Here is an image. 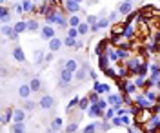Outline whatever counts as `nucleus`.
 I'll list each match as a JSON object with an SVG mask.
<instances>
[{
    "instance_id": "nucleus-40",
    "label": "nucleus",
    "mask_w": 160,
    "mask_h": 133,
    "mask_svg": "<svg viewBox=\"0 0 160 133\" xmlns=\"http://www.w3.org/2000/svg\"><path fill=\"white\" fill-rule=\"evenodd\" d=\"M98 17H95V15H89V17H88V18H86V22H88V24H89V26H97V24H98Z\"/></svg>"
},
{
    "instance_id": "nucleus-59",
    "label": "nucleus",
    "mask_w": 160,
    "mask_h": 133,
    "mask_svg": "<svg viewBox=\"0 0 160 133\" xmlns=\"http://www.w3.org/2000/svg\"><path fill=\"white\" fill-rule=\"evenodd\" d=\"M0 2H2V6H4V4H6V2H8V0H0Z\"/></svg>"
},
{
    "instance_id": "nucleus-30",
    "label": "nucleus",
    "mask_w": 160,
    "mask_h": 133,
    "mask_svg": "<svg viewBox=\"0 0 160 133\" xmlns=\"http://www.w3.org/2000/svg\"><path fill=\"white\" fill-rule=\"evenodd\" d=\"M148 68H149V64H148L146 60L140 62V68H138V75L140 77H146V75H148Z\"/></svg>"
},
{
    "instance_id": "nucleus-31",
    "label": "nucleus",
    "mask_w": 160,
    "mask_h": 133,
    "mask_svg": "<svg viewBox=\"0 0 160 133\" xmlns=\"http://www.w3.org/2000/svg\"><path fill=\"white\" fill-rule=\"evenodd\" d=\"M77 29H78L80 35H86V33H89V31H91V26L88 24V22H82V24H80Z\"/></svg>"
},
{
    "instance_id": "nucleus-36",
    "label": "nucleus",
    "mask_w": 160,
    "mask_h": 133,
    "mask_svg": "<svg viewBox=\"0 0 160 133\" xmlns=\"http://www.w3.org/2000/svg\"><path fill=\"white\" fill-rule=\"evenodd\" d=\"M113 119H115V108H108V110H106L104 120H113Z\"/></svg>"
},
{
    "instance_id": "nucleus-35",
    "label": "nucleus",
    "mask_w": 160,
    "mask_h": 133,
    "mask_svg": "<svg viewBox=\"0 0 160 133\" xmlns=\"http://www.w3.org/2000/svg\"><path fill=\"white\" fill-rule=\"evenodd\" d=\"M28 31H38V22L35 20V18L28 20Z\"/></svg>"
},
{
    "instance_id": "nucleus-17",
    "label": "nucleus",
    "mask_w": 160,
    "mask_h": 133,
    "mask_svg": "<svg viewBox=\"0 0 160 133\" xmlns=\"http://www.w3.org/2000/svg\"><path fill=\"white\" fill-rule=\"evenodd\" d=\"M86 73H88V66H82V68H78V71L75 73V80H77V82L86 80Z\"/></svg>"
},
{
    "instance_id": "nucleus-20",
    "label": "nucleus",
    "mask_w": 160,
    "mask_h": 133,
    "mask_svg": "<svg viewBox=\"0 0 160 133\" xmlns=\"http://www.w3.org/2000/svg\"><path fill=\"white\" fill-rule=\"evenodd\" d=\"M13 113H15V110L13 108H8V110H4V113H2V124H8L13 119Z\"/></svg>"
},
{
    "instance_id": "nucleus-24",
    "label": "nucleus",
    "mask_w": 160,
    "mask_h": 133,
    "mask_svg": "<svg viewBox=\"0 0 160 133\" xmlns=\"http://www.w3.org/2000/svg\"><path fill=\"white\" fill-rule=\"evenodd\" d=\"M11 133H26V126L18 122H13L11 124Z\"/></svg>"
},
{
    "instance_id": "nucleus-37",
    "label": "nucleus",
    "mask_w": 160,
    "mask_h": 133,
    "mask_svg": "<svg viewBox=\"0 0 160 133\" xmlns=\"http://www.w3.org/2000/svg\"><path fill=\"white\" fill-rule=\"evenodd\" d=\"M29 86H31V90H33V93L40 91V80H38V79H33V80L29 82Z\"/></svg>"
},
{
    "instance_id": "nucleus-49",
    "label": "nucleus",
    "mask_w": 160,
    "mask_h": 133,
    "mask_svg": "<svg viewBox=\"0 0 160 133\" xmlns=\"http://www.w3.org/2000/svg\"><path fill=\"white\" fill-rule=\"evenodd\" d=\"M118 15H120L118 11H111V13H109V22H115V20H117V17H118Z\"/></svg>"
},
{
    "instance_id": "nucleus-6",
    "label": "nucleus",
    "mask_w": 160,
    "mask_h": 133,
    "mask_svg": "<svg viewBox=\"0 0 160 133\" xmlns=\"http://www.w3.org/2000/svg\"><path fill=\"white\" fill-rule=\"evenodd\" d=\"M140 59H131V60L126 62V68H128V71H131L133 75H138V68H140Z\"/></svg>"
},
{
    "instance_id": "nucleus-46",
    "label": "nucleus",
    "mask_w": 160,
    "mask_h": 133,
    "mask_svg": "<svg viewBox=\"0 0 160 133\" xmlns=\"http://www.w3.org/2000/svg\"><path fill=\"white\" fill-rule=\"evenodd\" d=\"M106 55H108V57H109L111 60H118V55H117V51H115V49H108V51H106Z\"/></svg>"
},
{
    "instance_id": "nucleus-39",
    "label": "nucleus",
    "mask_w": 160,
    "mask_h": 133,
    "mask_svg": "<svg viewBox=\"0 0 160 133\" xmlns=\"http://www.w3.org/2000/svg\"><path fill=\"white\" fill-rule=\"evenodd\" d=\"M88 99L91 100V104H97V102L100 100V99H98V93L95 91V90H93V91H91L89 95H88Z\"/></svg>"
},
{
    "instance_id": "nucleus-42",
    "label": "nucleus",
    "mask_w": 160,
    "mask_h": 133,
    "mask_svg": "<svg viewBox=\"0 0 160 133\" xmlns=\"http://www.w3.org/2000/svg\"><path fill=\"white\" fill-rule=\"evenodd\" d=\"M137 17H138V15H135V13L128 15V17H126V20H124V26H131V24H133V20H135Z\"/></svg>"
},
{
    "instance_id": "nucleus-29",
    "label": "nucleus",
    "mask_w": 160,
    "mask_h": 133,
    "mask_svg": "<svg viewBox=\"0 0 160 133\" xmlns=\"http://www.w3.org/2000/svg\"><path fill=\"white\" fill-rule=\"evenodd\" d=\"M82 133H98V122L88 124V126L84 128V131H82Z\"/></svg>"
},
{
    "instance_id": "nucleus-3",
    "label": "nucleus",
    "mask_w": 160,
    "mask_h": 133,
    "mask_svg": "<svg viewBox=\"0 0 160 133\" xmlns=\"http://www.w3.org/2000/svg\"><path fill=\"white\" fill-rule=\"evenodd\" d=\"M133 6H135L133 0H124V2L118 6V13L120 15H124V17H128V15L133 13Z\"/></svg>"
},
{
    "instance_id": "nucleus-9",
    "label": "nucleus",
    "mask_w": 160,
    "mask_h": 133,
    "mask_svg": "<svg viewBox=\"0 0 160 133\" xmlns=\"http://www.w3.org/2000/svg\"><path fill=\"white\" fill-rule=\"evenodd\" d=\"M135 100H137V104H138V108H142V110H148V108L153 106V104L149 102V99L146 97V93H144V95H142V93L137 95V99H135Z\"/></svg>"
},
{
    "instance_id": "nucleus-25",
    "label": "nucleus",
    "mask_w": 160,
    "mask_h": 133,
    "mask_svg": "<svg viewBox=\"0 0 160 133\" xmlns=\"http://www.w3.org/2000/svg\"><path fill=\"white\" fill-rule=\"evenodd\" d=\"M22 9H24V13H31V11L35 9L33 0H22Z\"/></svg>"
},
{
    "instance_id": "nucleus-52",
    "label": "nucleus",
    "mask_w": 160,
    "mask_h": 133,
    "mask_svg": "<svg viewBox=\"0 0 160 133\" xmlns=\"http://www.w3.org/2000/svg\"><path fill=\"white\" fill-rule=\"evenodd\" d=\"M13 11H17V13H22V6H20V4H15V6H13Z\"/></svg>"
},
{
    "instance_id": "nucleus-58",
    "label": "nucleus",
    "mask_w": 160,
    "mask_h": 133,
    "mask_svg": "<svg viewBox=\"0 0 160 133\" xmlns=\"http://www.w3.org/2000/svg\"><path fill=\"white\" fill-rule=\"evenodd\" d=\"M157 88H158V90H160V80H158V82H157Z\"/></svg>"
},
{
    "instance_id": "nucleus-48",
    "label": "nucleus",
    "mask_w": 160,
    "mask_h": 133,
    "mask_svg": "<svg viewBox=\"0 0 160 133\" xmlns=\"http://www.w3.org/2000/svg\"><path fill=\"white\" fill-rule=\"evenodd\" d=\"M78 102H80V99H77V97H75V99H73V100L69 102V106H68V111L71 113V110H73V108H75V106H77Z\"/></svg>"
},
{
    "instance_id": "nucleus-54",
    "label": "nucleus",
    "mask_w": 160,
    "mask_h": 133,
    "mask_svg": "<svg viewBox=\"0 0 160 133\" xmlns=\"http://www.w3.org/2000/svg\"><path fill=\"white\" fill-rule=\"evenodd\" d=\"M155 44H157V46H160V31L155 35Z\"/></svg>"
},
{
    "instance_id": "nucleus-47",
    "label": "nucleus",
    "mask_w": 160,
    "mask_h": 133,
    "mask_svg": "<svg viewBox=\"0 0 160 133\" xmlns=\"http://www.w3.org/2000/svg\"><path fill=\"white\" fill-rule=\"evenodd\" d=\"M146 82H148V79H146V77H140V75H138V79L135 80V86H137V88H142Z\"/></svg>"
},
{
    "instance_id": "nucleus-10",
    "label": "nucleus",
    "mask_w": 160,
    "mask_h": 133,
    "mask_svg": "<svg viewBox=\"0 0 160 133\" xmlns=\"http://www.w3.org/2000/svg\"><path fill=\"white\" fill-rule=\"evenodd\" d=\"M31 93H33V90H31L29 84H22V86L18 88V97H20V99H24V100H28V99H29Z\"/></svg>"
},
{
    "instance_id": "nucleus-22",
    "label": "nucleus",
    "mask_w": 160,
    "mask_h": 133,
    "mask_svg": "<svg viewBox=\"0 0 160 133\" xmlns=\"http://www.w3.org/2000/svg\"><path fill=\"white\" fill-rule=\"evenodd\" d=\"M35 64H42V62L46 60V53L42 51V49H35Z\"/></svg>"
},
{
    "instance_id": "nucleus-4",
    "label": "nucleus",
    "mask_w": 160,
    "mask_h": 133,
    "mask_svg": "<svg viewBox=\"0 0 160 133\" xmlns=\"http://www.w3.org/2000/svg\"><path fill=\"white\" fill-rule=\"evenodd\" d=\"M38 106H40V108H42V110H51V108L55 106V99H53L51 95H44V97L40 99Z\"/></svg>"
},
{
    "instance_id": "nucleus-15",
    "label": "nucleus",
    "mask_w": 160,
    "mask_h": 133,
    "mask_svg": "<svg viewBox=\"0 0 160 133\" xmlns=\"http://www.w3.org/2000/svg\"><path fill=\"white\" fill-rule=\"evenodd\" d=\"M135 37V28L133 26H124L122 28V38H133Z\"/></svg>"
},
{
    "instance_id": "nucleus-28",
    "label": "nucleus",
    "mask_w": 160,
    "mask_h": 133,
    "mask_svg": "<svg viewBox=\"0 0 160 133\" xmlns=\"http://www.w3.org/2000/svg\"><path fill=\"white\" fill-rule=\"evenodd\" d=\"M68 22H69V28H78L82 24V18H78L77 15H71V18H68Z\"/></svg>"
},
{
    "instance_id": "nucleus-1",
    "label": "nucleus",
    "mask_w": 160,
    "mask_h": 133,
    "mask_svg": "<svg viewBox=\"0 0 160 133\" xmlns=\"http://www.w3.org/2000/svg\"><path fill=\"white\" fill-rule=\"evenodd\" d=\"M73 79H75V73H73V71H69V69H62V71H60L58 86H60V88H64V86H69Z\"/></svg>"
},
{
    "instance_id": "nucleus-26",
    "label": "nucleus",
    "mask_w": 160,
    "mask_h": 133,
    "mask_svg": "<svg viewBox=\"0 0 160 133\" xmlns=\"http://www.w3.org/2000/svg\"><path fill=\"white\" fill-rule=\"evenodd\" d=\"M13 33H15V26H8V24H4V26H2V35H4V37H8V38H9Z\"/></svg>"
},
{
    "instance_id": "nucleus-7",
    "label": "nucleus",
    "mask_w": 160,
    "mask_h": 133,
    "mask_svg": "<svg viewBox=\"0 0 160 133\" xmlns=\"http://www.w3.org/2000/svg\"><path fill=\"white\" fill-rule=\"evenodd\" d=\"M66 11L71 13V15H77L80 11V2H77V0H66Z\"/></svg>"
},
{
    "instance_id": "nucleus-23",
    "label": "nucleus",
    "mask_w": 160,
    "mask_h": 133,
    "mask_svg": "<svg viewBox=\"0 0 160 133\" xmlns=\"http://www.w3.org/2000/svg\"><path fill=\"white\" fill-rule=\"evenodd\" d=\"M89 106H91V100L88 99V97L80 99V102H78V110H80V111H86V110H89Z\"/></svg>"
},
{
    "instance_id": "nucleus-60",
    "label": "nucleus",
    "mask_w": 160,
    "mask_h": 133,
    "mask_svg": "<svg viewBox=\"0 0 160 133\" xmlns=\"http://www.w3.org/2000/svg\"><path fill=\"white\" fill-rule=\"evenodd\" d=\"M77 2H80V4H82V0H77Z\"/></svg>"
},
{
    "instance_id": "nucleus-45",
    "label": "nucleus",
    "mask_w": 160,
    "mask_h": 133,
    "mask_svg": "<svg viewBox=\"0 0 160 133\" xmlns=\"http://www.w3.org/2000/svg\"><path fill=\"white\" fill-rule=\"evenodd\" d=\"M78 35H80V33H78L77 28H69V29H68V37H71V38H77Z\"/></svg>"
},
{
    "instance_id": "nucleus-13",
    "label": "nucleus",
    "mask_w": 160,
    "mask_h": 133,
    "mask_svg": "<svg viewBox=\"0 0 160 133\" xmlns=\"http://www.w3.org/2000/svg\"><path fill=\"white\" fill-rule=\"evenodd\" d=\"M13 59L17 62H26V55H24V51H22L20 46H15V48H13Z\"/></svg>"
},
{
    "instance_id": "nucleus-8",
    "label": "nucleus",
    "mask_w": 160,
    "mask_h": 133,
    "mask_svg": "<svg viewBox=\"0 0 160 133\" xmlns=\"http://www.w3.org/2000/svg\"><path fill=\"white\" fill-rule=\"evenodd\" d=\"M108 102H109L111 108L120 110V106H122V97H120V95H117V93H111L109 97H108Z\"/></svg>"
},
{
    "instance_id": "nucleus-44",
    "label": "nucleus",
    "mask_w": 160,
    "mask_h": 133,
    "mask_svg": "<svg viewBox=\"0 0 160 133\" xmlns=\"http://www.w3.org/2000/svg\"><path fill=\"white\" fill-rule=\"evenodd\" d=\"M109 26V18H100L98 20V29H106Z\"/></svg>"
},
{
    "instance_id": "nucleus-41",
    "label": "nucleus",
    "mask_w": 160,
    "mask_h": 133,
    "mask_svg": "<svg viewBox=\"0 0 160 133\" xmlns=\"http://www.w3.org/2000/svg\"><path fill=\"white\" fill-rule=\"evenodd\" d=\"M144 93H146V97L149 99V102H151V104H153L155 100H157V93L153 91V90H148V91H144Z\"/></svg>"
},
{
    "instance_id": "nucleus-56",
    "label": "nucleus",
    "mask_w": 160,
    "mask_h": 133,
    "mask_svg": "<svg viewBox=\"0 0 160 133\" xmlns=\"http://www.w3.org/2000/svg\"><path fill=\"white\" fill-rule=\"evenodd\" d=\"M89 75H91V79H93V80H95V82H97V73H95V71H91Z\"/></svg>"
},
{
    "instance_id": "nucleus-19",
    "label": "nucleus",
    "mask_w": 160,
    "mask_h": 133,
    "mask_svg": "<svg viewBox=\"0 0 160 133\" xmlns=\"http://www.w3.org/2000/svg\"><path fill=\"white\" fill-rule=\"evenodd\" d=\"M0 20H2V24L9 22V8H6V6L0 8Z\"/></svg>"
},
{
    "instance_id": "nucleus-18",
    "label": "nucleus",
    "mask_w": 160,
    "mask_h": 133,
    "mask_svg": "<svg viewBox=\"0 0 160 133\" xmlns=\"http://www.w3.org/2000/svg\"><path fill=\"white\" fill-rule=\"evenodd\" d=\"M120 88H122V91H124V93H135V90H137L135 82H122V84H120Z\"/></svg>"
},
{
    "instance_id": "nucleus-57",
    "label": "nucleus",
    "mask_w": 160,
    "mask_h": 133,
    "mask_svg": "<svg viewBox=\"0 0 160 133\" xmlns=\"http://www.w3.org/2000/svg\"><path fill=\"white\" fill-rule=\"evenodd\" d=\"M128 133H135V130L133 128H128Z\"/></svg>"
},
{
    "instance_id": "nucleus-5",
    "label": "nucleus",
    "mask_w": 160,
    "mask_h": 133,
    "mask_svg": "<svg viewBox=\"0 0 160 133\" xmlns=\"http://www.w3.org/2000/svg\"><path fill=\"white\" fill-rule=\"evenodd\" d=\"M88 115L93 117V119H95V117H102V119H104V117H106V111H104V110H100L98 104H91L89 110H88Z\"/></svg>"
},
{
    "instance_id": "nucleus-2",
    "label": "nucleus",
    "mask_w": 160,
    "mask_h": 133,
    "mask_svg": "<svg viewBox=\"0 0 160 133\" xmlns=\"http://www.w3.org/2000/svg\"><path fill=\"white\" fill-rule=\"evenodd\" d=\"M40 37H42V40H48V42H49L51 38H55V37H57V31H55V28H53V26L46 24V26L40 29Z\"/></svg>"
},
{
    "instance_id": "nucleus-50",
    "label": "nucleus",
    "mask_w": 160,
    "mask_h": 133,
    "mask_svg": "<svg viewBox=\"0 0 160 133\" xmlns=\"http://www.w3.org/2000/svg\"><path fill=\"white\" fill-rule=\"evenodd\" d=\"M111 124H113V126H122V119H120L118 115H117V117L111 120Z\"/></svg>"
},
{
    "instance_id": "nucleus-38",
    "label": "nucleus",
    "mask_w": 160,
    "mask_h": 133,
    "mask_svg": "<svg viewBox=\"0 0 160 133\" xmlns=\"http://www.w3.org/2000/svg\"><path fill=\"white\" fill-rule=\"evenodd\" d=\"M77 130H78V122H69L66 128V133H75Z\"/></svg>"
},
{
    "instance_id": "nucleus-11",
    "label": "nucleus",
    "mask_w": 160,
    "mask_h": 133,
    "mask_svg": "<svg viewBox=\"0 0 160 133\" xmlns=\"http://www.w3.org/2000/svg\"><path fill=\"white\" fill-rule=\"evenodd\" d=\"M62 46H64V40H62V38H58V37H55V38H51V40H49V51L57 53Z\"/></svg>"
},
{
    "instance_id": "nucleus-16",
    "label": "nucleus",
    "mask_w": 160,
    "mask_h": 133,
    "mask_svg": "<svg viewBox=\"0 0 160 133\" xmlns=\"http://www.w3.org/2000/svg\"><path fill=\"white\" fill-rule=\"evenodd\" d=\"M64 69H69V71L77 73V71H78V62L75 60V59H71V60H66V64H64Z\"/></svg>"
},
{
    "instance_id": "nucleus-51",
    "label": "nucleus",
    "mask_w": 160,
    "mask_h": 133,
    "mask_svg": "<svg viewBox=\"0 0 160 133\" xmlns=\"http://www.w3.org/2000/svg\"><path fill=\"white\" fill-rule=\"evenodd\" d=\"M158 73H160V68L157 64H153V66H151V75H158Z\"/></svg>"
},
{
    "instance_id": "nucleus-34",
    "label": "nucleus",
    "mask_w": 160,
    "mask_h": 133,
    "mask_svg": "<svg viewBox=\"0 0 160 133\" xmlns=\"http://www.w3.org/2000/svg\"><path fill=\"white\" fill-rule=\"evenodd\" d=\"M64 46H66V48H77V38L66 37V38H64Z\"/></svg>"
},
{
    "instance_id": "nucleus-55",
    "label": "nucleus",
    "mask_w": 160,
    "mask_h": 133,
    "mask_svg": "<svg viewBox=\"0 0 160 133\" xmlns=\"http://www.w3.org/2000/svg\"><path fill=\"white\" fill-rule=\"evenodd\" d=\"M151 111H153V113H160V106H158V104H155V106H153V110H151Z\"/></svg>"
},
{
    "instance_id": "nucleus-43",
    "label": "nucleus",
    "mask_w": 160,
    "mask_h": 133,
    "mask_svg": "<svg viewBox=\"0 0 160 133\" xmlns=\"http://www.w3.org/2000/svg\"><path fill=\"white\" fill-rule=\"evenodd\" d=\"M111 126H113L111 122H108V120H104V122H102V124L98 126V128H100V133H106V131H108V130L111 128Z\"/></svg>"
},
{
    "instance_id": "nucleus-14",
    "label": "nucleus",
    "mask_w": 160,
    "mask_h": 133,
    "mask_svg": "<svg viewBox=\"0 0 160 133\" xmlns=\"http://www.w3.org/2000/svg\"><path fill=\"white\" fill-rule=\"evenodd\" d=\"M109 57H108V55H100L98 57V68L100 69H102V71H106V69H108V68H109Z\"/></svg>"
},
{
    "instance_id": "nucleus-12",
    "label": "nucleus",
    "mask_w": 160,
    "mask_h": 133,
    "mask_svg": "<svg viewBox=\"0 0 160 133\" xmlns=\"http://www.w3.org/2000/svg\"><path fill=\"white\" fill-rule=\"evenodd\" d=\"M26 110H15V113H13V122H18V124H24V120H26Z\"/></svg>"
},
{
    "instance_id": "nucleus-32",
    "label": "nucleus",
    "mask_w": 160,
    "mask_h": 133,
    "mask_svg": "<svg viewBox=\"0 0 160 133\" xmlns=\"http://www.w3.org/2000/svg\"><path fill=\"white\" fill-rule=\"evenodd\" d=\"M35 108H37V102H35V100H29V99H28V100L24 102V110H26V111H35Z\"/></svg>"
},
{
    "instance_id": "nucleus-27",
    "label": "nucleus",
    "mask_w": 160,
    "mask_h": 133,
    "mask_svg": "<svg viewBox=\"0 0 160 133\" xmlns=\"http://www.w3.org/2000/svg\"><path fill=\"white\" fill-rule=\"evenodd\" d=\"M15 31H17V33H24V31H28V22H24V20H20V22H17V24H15Z\"/></svg>"
},
{
    "instance_id": "nucleus-21",
    "label": "nucleus",
    "mask_w": 160,
    "mask_h": 133,
    "mask_svg": "<svg viewBox=\"0 0 160 133\" xmlns=\"http://www.w3.org/2000/svg\"><path fill=\"white\" fill-rule=\"evenodd\" d=\"M109 90H111V88H109V84H100L98 80L95 82V91L98 93V95H100V93H108Z\"/></svg>"
},
{
    "instance_id": "nucleus-33",
    "label": "nucleus",
    "mask_w": 160,
    "mask_h": 133,
    "mask_svg": "<svg viewBox=\"0 0 160 133\" xmlns=\"http://www.w3.org/2000/svg\"><path fill=\"white\" fill-rule=\"evenodd\" d=\"M51 130H53V131H60V130H62V119H53Z\"/></svg>"
},
{
    "instance_id": "nucleus-53",
    "label": "nucleus",
    "mask_w": 160,
    "mask_h": 133,
    "mask_svg": "<svg viewBox=\"0 0 160 133\" xmlns=\"http://www.w3.org/2000/svg\"><path fill=\"white\" fill-rule=\"evenodd\" d=\"M51 60H53V51L46 53V62H51Z\"/></svg>"
}]
</instances>
